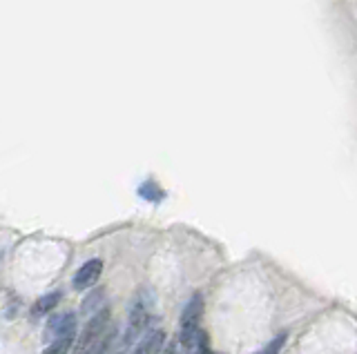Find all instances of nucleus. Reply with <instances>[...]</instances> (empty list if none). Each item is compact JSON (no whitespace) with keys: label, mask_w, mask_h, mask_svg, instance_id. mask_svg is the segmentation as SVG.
Here are the masks:
<instances>
[{"label":"nucleus","mask_w":357,"mask_h":354,"mask_svg":"<svg viewBox=\"0 0 357 354\" xmlns=\"http://www.w3.org/2000/svg\"><path fill=\"white\" fill-rule=\"evenodd\" d=\"M76 335H67V337H60L56 341H52L49 346L43 350V354H69L71 346H74Z\"/></svg>","instance_id":"1a4fd4ad"},{"label":"nucleus","mask_w":357,"mask_h":354,"mask_svg":"<svg viewBox=\"0 0 357 354\" xmlns=\"http://www.w3.org/2000/svg\"><path fill=\"white\" fill-rule=\"evenodd\" d=\"M161 354H175V346H172V343H166L163 350H161Z\"/></svg>","instance_id":"f8f14e48"},{"label":"nucleus","mask_w":357,"mask_h":354,"mask_svg":"<svg viewBox=\"0 0 357 354\" xmlns=\"http://www.w3.org/2000/svg\"><path fill=\"white\" fill-rule=\"evenodd\" d=\"M284 341H286V335L281 332L279 337H275V341H272L270 346H268L266 350H263L261 354H279V350H281V346H284Z\"/></svg>","instance_id":"9b49d317"},{"label":"nucleus","mask_w":357,"mask_h":354,"mask_svg":"<svg viewBox=\"0 0 357 354\" xmlns=\"http://www.w3.org/2000/svg\"><path fill=\"white\" fill-rule=\"evenodd\" d=\"M110 308H103L94 317H89L80 337H76L71 354H107L114 341V328H110Z\"/></svg>","instance_id":"f257e3e1"},{"label":"nucleus","mask_w":357,"mask_h":354,"mask_svg":"<svg viewBox=\"0 0 357 354\" xmlns=\"http://www.w3.org/2000/svg\"><path fill=\"white\" fill-rule=\"evenodd\" d=\"M141 196L143 199H150V201H159V199H163V192L159 190V187L155 185V183H146V185H141Z\"/></svg>","instance_id":"9d476101"},{"label":"nucleus","mask_w":357,"mask_h":354,"mask_svg":"<svg viewBox=\"0 0 357 354\" xmlns=\"http://www.w3.org/2000/svg\"><path fill=\"white\" fill-rule=\"evenodd\" d=\"M201 317H203V299L199 294H195L188 306L183 308V315H181V330H179V341H186L190 337H195L201 324Z\"/></svg>","instance_id":"7ed1b4c3"},{"label":"nucleus","mask_w":357,"mask_h":354,"mask_svg":"<svg viewBox=\"0 0 357 354\" xmlns=\"http://www.w3.org/2000/svg\"><path fill=\"white\" fill-rule=\"evenodd\" d=\"M67 335H76V315L74 312H60V315H54L47 321L45 326V341L47 346L52 341L67 337Z\"/></svg>","instance_id":"20e7f679"},{"label":"nucleus","mask_w":357,"mask_h":354,"mask_svg":"<svg viewBox=\"0 0 357 354\" xmlns=\"http://www.w3.org/2000/svg\"><path fill=\"white\" fill-rule=\"evenodd\" d=\"M101 272H103V261L101 258H89L87 263L78 267V272L74 274V290H87L98 281Z\"/></svg>","instance_id":"39448f33"},{"label":"nucleus","mask_w":357,"mask_h":354,"mask_svg":"<svg viewBox=\"0 0 357 354\" xmlns=\"http://www.w3.org/2000/svg\"><path fill=\"white\" fill-rule=\"evenodd\" d=\"M152 321V301L148 299H134V303H132V310H130V319H128V330H125V337L121 341V348H119V354H125V350L132 346V343H137L143 339V335L148 330Z\"/></svg>","instance_id":"f03ea898"},{"label":"nucleus","mask_w":357,"mask_h":354,"mask_svg":"<svg viewBox=\"0 0 357 354\" xmlns=\"http://www.w3.org/2000/svg\"><path fill=\"white\" fill-rule=\"evenodd\" d=\"M163 346H166V335H163L161 330H150L137 343V348L132 354H161Z\"/></svg>","instance_id":"423d86ee"},{"label":"nucleus","mask_w":357,"mask_h":354,"mask_svg":"<svg viewBox=\"0 0 357 354\" xmlns=\"http://www.w3.org/2000/svg\"><path fill=\"white\" fill-rule=\"evenodd\" d=\"M60 294L58 290L56 292H49V294H45V297H40L36 303L32 306V319H40V317H45V315H49V312H52L56 306H58V301H60Z\"/></svg>","instance_id":"0eeeda50"},{"label":"nucleus","mask_w":357,"mask_h":354,"mask_svg":"<svg viewBox=\"0 0 357 354\" xmlns=\"http://www.w3.org/2000/svg\"><path fill=\"white\" fill-rule=\"evenodd\" d=\"M103 297H105V292L103 290H94V292H92L85 301H83V306H80V312H83V315H87V317H94L96 312H101L105 306H103Z\"/></svg>","instance_id":"6e6552de"}]
</instances>
